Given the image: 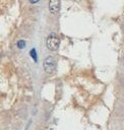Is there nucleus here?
<instances>
[{
	"label": "nucleus",
	"mask_w": 124,
	"mask_h": 130,
	"mask_svg": "<svg viewBox=\"0 0 124 130\" xmlns=\"http://www.w3.org/2000/svg\"><path fill=\"white\" fill-rule=\"evenodd\" d=\"M38 1H39V0H29V2H30V3H33V4H35V3H37Z\"/></svg>",
	"instance_id": "6"
},
{
	"label": "nucleus",
	"mask_w": 124,
	"mask_h": 130,
	"mask_svg": "<svg viewBox=\"0 0 124 130\" xmlns=\"http://www.w3.org/2000/svg\"><path fill=\"white\" fill-rule=\"evenodd\" d=\"M49 9L51 13H57L60 9V0H50L49 2Z\"/></svg>",
	"instance_id": "3"
},
{
	"label": "nucleus",
	"mask_w": 124,
	"mask_h": 130,
	"mask_svg": "<svg viewBox=\"0 0 124 130\" xmlns=\"http://www.w3.org/2000/svg\"><path fill=\"white\" fill-rule=\"evenodd\" d=\"M59 44H60V40L58 38V36L54 32L50 34L47 38V42H46V45H47V48L51 51H56L58 48H59Z\"/></svg>",
	"instance_id": "1"
},
{
	"label": "nucleus",
	"mask_w": 124,
	"mask_h": 130,
	"mask_svg": "<svg viewBox=\"0 0 124 130\" xmlns=\"http://www.w3.org/2000/svg\"><path fill=\"white\" fill-rule=\"evenodd\" d=\"M17 47H18L19 49H23V48L25 47V41H23V40H19V41L17 42Z\"/></svg>",
	"instance_id": "4"
},
{
	"label": "nucleus",
	"mask_w": 124,
	"mask_h": 130,
	"mask_svg": "<svg viewBox=\"0 0 124 130\" xmlns=\"http://www.w3.org/2000/svg\"><path fill=\"white\" fill-rule=\"evenodd\" d=\"M29 54H30V56L33 57V59H34L35 61H37V53H36V50H35V49H32L30 52H29Z\"/></svg>",
	"instance_id": "5"
},
{
	"label": "nucleus",
	"mask_w": 124,
	"mask_h": 130,
	"mask_svg": "<svg viewBox=\"0 0 124 130\" xmlns=\"http://www.w3.org/2000/svg\"><path fill=\"white\" fill-rule=\"evenodd\" d=\"M122 61H123V65H124V54H123V59H122Z\"/></svg>",
	"instance_id": "7"
},
{
	"label": "nucleus",
	"mask_w": 124,
	"mask_h": 130,
	"mask_svg": "<svg viewBox=\"0 0 124 130\" xmlns=\"http://www.w3.org/2000/svg\"><path fill=\"white\" fill-rule=\"evenodd\" d=\"M43 67H44V70L46 73L48 74H52L56 68V61L55 59L52 57V56H48L45 60H44V63H43Z\"/></svg>",
	"instance_id": "2"
}]
</instances>
